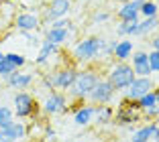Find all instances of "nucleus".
I'll return each mask as SVG.
<instances>
[{"mask_svg": "<svg viewBox=\"0 0 159 142\" xmlns=\"http://www.w3.org/2000/svg\"><path fill=\"white\" fill-rule=\"evenodd\" d=\"M106 43H108V39H104V37L88 35V37L80 39L71 47V59L80 65H92L96 61H102V53H104Z\"/></svg>", "mask_w": 159, "mask_h": 142, "instance_id": "1", "label": "nucleus"}, {"mask_svg": "<svg viewBox=\"0 0 159 142\" xmlns=\"http://www.w3.org/2000/svg\"><path fill=\"white\" fill-rule=\"evenodd\" d=\"M100 77H102V73L94 65H86V67L78 69L74 83H71V87L66 92L70 101H86L88 100V93L94 89V85H96V81Z\"/></svg>", "mask_w": 159, "mask_h": 142, "instance_id": "2", "label": "nucleus"}, {"mask_svg": "<svg viewBox=\"0 0 159 142\" xmlns=\"http://www.w3.org/2000/svg\"><path fill=\"white\" fill-rule=\"evenodd\" d=\"M12 104H14V110L12 114L20 120H27V122H39V116L43 114L41 112V105H39L37 97L29 92H16L12 97Z\"/></svg>", "mask_w": 159, "mask_h": 142, "instance_id": "3", "label": "nucleus"}, {"mask_svg": "<svg viewBox=\"0 0 159 142\" xmlns=\"http://www.w3.org/2000/svg\"><path fill=\"white\" fill-rule=\"evenodd\" d=\"M135 71H133L131 63L129 61H112L110 67L106 71V79L110 81V85L116 89V93H122L126 87L133 83L135 79Z\"/></svg>", "mask_w": 159, "mask_h": 142, "instance_id": "4", "label": "nucleus"}, {"mask_svg": "<svg viewBox=\"0 0 159 142\" xmlns=\"http://www.w3.org/2000/svg\"><path fill=\"white\" fill-rule=\"evenodd\" d=\"M143 116H141V108L135 100H126L122 97L118 101V105L114 108V118H112V124L120 126V128H131L135 126L137 122H141Z\"/></svg>", "mask_w": 159, "mask_h": 142, "instance_id": "5", "label": "nucleus"}, {"mask_svg": "<svg viewBox=\"0 0 159 142\" xmlns=\"http://www.w3.org/2000/svg\"><path fill=\"white\" fill-rule=\"evenodd\" d=\"M41 112L47 116V118H55V116H63L70 112V97H67L66 92H47L45 97H43L41 104Z\"/></svg>", "mask_w": 159, "mask_h": 142, "instance_id": "6", "label": "nucleus"}, {"mask_svg": "<svg viewBox=\"0 0 159 142\" xmlns=\"http://www.w3.org/2000/svg\"><path fill=\"white\" fill-rule=\"evenodd\" d=\"M71 6H74L71 0H49L39 12L41 14V27H49L55 19H66L71 12Z\"/></svg>", "mask_w": 159, "mask_h": 142, "instance_id": "7", "label": "nucleus"}, {"mask_svg": "<svg viewBox=\"0 0 159 142\" xmlns=\"http://www.w3.org/2000/svg\"><path fill=\"white\" fill-rule=\"evenodd\" d=\"M12 24L19 32H37L41 31V14L35 10H16L12 16Z\"/></svg>", "mask_w": 159, "mask_h": 142, "instance_id": "8", "label": "nucleus"}, {"mask_svg": "<svg viewBox=\"0 0 159 142\" xmlns=\"http://www.w3.org/2000/svg\"><path fill=\"white\" fill-rule=\"evenodd\" d=\"M114 100H116V89L110 85V81L106 77H100L94 85V89L88 93L86 101H90L94 105H102V104H112Z\"/></svg>", "mask_w": 159, "mask_h": 142, "instance_id": "9", "label": "nucleus"}, {"mask_svg": "<svg viewBox=\"0 0 159 142\" xmlns=\"http://www.w3.org/2000/svg\"><path fill=\"white\" fill-rule=\"evenodd\" d=\"M94 108L96 105L90 101H71L70 112H71V122L80 128H88L94 122Z\"/></svg>", "mask_w": 159, "mask_h": 142, "instance_id": "10", "label": "nucleus"}, {"mask_svg": "<svg viewBox=\"0 0 159 142\" xmlns=\"http://www.w3.org/2000/svg\"><path fill=\"white\" fill-rule=\"evenodd\" d=\"M155 85H157V83L151 79V75H149V77H135L133 83L125 89V97H126V100H135L137 101L139 97L145 96V93L153 92Z\"/></svg>", "mask_w": 159, "mask_h": 142, "instance_id": "11", "label": "nucleus"}, {"mask_svg": "<svg viewBox=\"0 0 159 142\" xmlns=\"http://www.w3.org/2000/svg\"><path fill=\"white\" fill-rule=\"evenodd\" d=\"M78 73V67L75 65H61V67L53 69V75H55V89L57 92H67L71 87Z\"/></svg>", "mask_w": 159, "mask_h": 142, "instance_id": "12", "label": "nucleus"}, {"mask_svg": "<svg viewBox=\"0 0 159 142\" xmlns=\"http://www.w3.org/2000/svg\"><path fill=\"white\" fill-rule=\"evenodd\" d=\"M33 81H35V75L29 73V71H20V69L12 71V73L4 79V83L10 89H14V92H27L29 87L33 85Z\"/></svg>", "mask_w": 159, "mask_h": 142, "instance_id": "13", "label": "nucleus"}, {"mask_svg": "<svg viewBox=\"0 0 159 142\" xmlns=\"http://www.w3.org/2000/svg\"><path fill=\"white\" fill-rule=\"evenodd\" d=\"M74 32H75L74 24H70L67 28H49V27H47L45 31H43V41L61 47V45H66V43L74 37Z\"/></svg>", "mask_w": 159, "mask_h": 142, "instance_id": "14", "label": "nucleus"}, {"mask_svg": "<svg viewBox=\"0 0 159 142\" xmlns=\"http://www.w3.org/2000/svg\"><path fill=\"white\" fill-rule=\"evenodd\" d=\"M129 61H131V67H133L137 77H149V75H153L151 73V67H149V55H147V51L137 49Z\"/></svg>", "mask_w": 159, "mask_h": 142, "instance_id": "15", "label": "nucleus"}, {"mask_svg": "<svg viewBox=\"0 0 159 142\" xmlns=\"http://www.w3.org/2000/svg\"><path fill=\"white\" fill-rule=\"evenodd\" d=\"M143 2H145V0H129V2H122L116 8L118 20H125V23H129V20H139L141 19L139 12H141Z\"/></svg>", "mask_w": 159, "mask_h": 142, "instance_id": "16", "label": "nucleus"}, {"mask_svg": "<svg viewBox=\"0 0 159 142\" xmlns=\"http://www.w3.org/2000/svg\"><path fill=\"white\" fill-rule=\"evenodd\" d=\"M157 130H159V122H157V120L147 122V124H143V126H139V128L133 130L131 142H151Z\"/></svg>", "mask_w": 159, "mask_h": 142, "instance_id": "17", "label": "nucleus"}, {"mask_svg": "<svg viewBox=\"0 0 159 142\" xmlns=\"http://www.w3.org/2000/svg\"><path fill=\"white\" fill-rule=\"evenodd\" d=\"M0 134L6 138V140L10 142H16V140H23V138L29 136V124L25 122H12L10 126H6V128L0 130Z\"/></svg>", "mask_w": 159, "mask_h": 142, "instance_id": "18", "label": "nucleus"}, {"mask_svg": "<svg viewBox=\"0 0 159 142\" xmlns=\"http://www.w3.org/2000/svg\"><path fill=\"white\" fill-rule=\"evenodd\" d=\"M114 118V108L110 104H102V105H96L94 108V126L96 128H104L108 124H112Z\"/></svg>", "mask_w": 159, "mask_h": 142, "instance_id": "19", "label": "nucleus"}, {"mask_svg": "<svg viewBox=\"0 0 159 142\" xmlns=\"http://www.w3.org/2000/svg\"><path fill=\"white\" fill-rule=\"evenodd\" d=\"M133 53H135V43L126 37L118 39L116 47H114V53H112V61H129Z\"/></svg>", "mask_w": 159, "mask_h": 142, "instance_id": "20", "label": "nucleus"}, {"mask_svg": "<svg viewBox=\"0 0 159 142\" xmlns=\"http://www.w3.org/2000/svg\"><path fill=\"white\" fill-rule=\"evenodd\" d=\"M59 53H61V47L51 45V43L43 41V43H41V47H39L37 57H35V63H37V65H47V61L53 59V57H57Z\"/></svg>", "mask_w": 159, "mask_h": 142, "instance_id": "21", "label": "nucleus"}, {"mask_svg": "<svg viewBox=\"0 0 159 142\" xmlns=\"http://www.w3.org/2000/svg\"><path fill=\"white\" fill-rule=\"evenodd\" d=\"M155 32H159V16L139 20V37H153Z\"/></svg>", "mask_w": 159, "mask_h": 142, "instance_id": "22", "label": "nucleus"}, {"mask_svg": "<svg viewBox=\"0 0 159 142\" xmlns=\"http://www.w3.org/2000/svg\"><path fill=\"white\" fill-rule=\"evenodd\" d=\"M141 16L143 19H151V16H159V2L157 0H145L141 6Z\"/></svg>", "mask_w": 159, "mask_h": 142, "instance_id": "23", "label": "nucleus"}, {"mask_svg": "<svg viewBox=\"0 0 159 142\" xmlns=\"http://www.w3.org/2000/svg\"><path fill=\"white\" fill-rule=\"evenodd\" d=\"M4 59L8 61V63L12 65L14 69H23L25 65H27V57L20 55V53H14V51H8V53H4Z\"/></svg>", "mask_w": 159, "mask_h": 142, "instance_id": "24", "label": "nucleus"}, {"mask_svg": "<svg viewBox=\"0 0 159 142\" xmlns=\"http://www.w3.org/2000/svg\"><path fill=\"white\" fill-rule=\"evenodd\" d=\"M39 83L45 92H53L55 89V75H53V69L51 71H43L41 77H39Z\"/></svg>", "mask_w": 159, "mask_h": 142, "instance_id": "25", "label": "nucleus"}, {"mask_svg": "<svg viewBox=\"0 0 159 142\" xmlns=\"http://www.w3.org/2000/svg\"><path fill=\"white\" fill-rule=\"evenodd\" d=\"M12 122H14L12 110H10L8 105H0V130L6 128V126H10Z\"/></svg>", "mask_w": 159, "mask_h": 142, "instance_id": "26", "label": "nucleus"}, {"mask_svg": "<svg viewBox=\"0 0 159 142\" xmlns=\"http://www.w3.org/2000/svg\"><path fill=\"white\" fill-rule=\"evenodd\" d=\"M137 104H139L141 110H147V108H153V105H157L155 92H149V93H145L143 97H139V100H137Z\"/></svg>", "mask_w": 159, "mask_h": 142, "instance_id": "27", "label": "nucleus"}, {"mask_svg": "<svg viewBox=\"0 0 159 142\" xmlns=\"http://www.w3.org/2000/svg\"><path fill=\"white\" fill-rule=\"evenodd\" d=\"M110 10H104V8H100V10H96V12L92 14V24H106L108 20H110Z\"/></svg>", "mask_w": 159, "mask_h": 142, "instance_id": "28", "label": "nucleus"}, {"mask_svg": "<svg viewBox=\"0 0 159 142\" xmlns=\"http://www.w3.org/2000/svg\"><path fill=\"white\" fill-rule=\"evenodd\" d=\"M149 67H151V73H159V51L151 49L149 53Z\"/></svg>", "mask_w": 159, "mask_h": 142, "instance_id": "29", "label": "nucleus"}, {"mask_svg": "<svg viewBox=\"0 0 159 142\" xmlns=\"http://www.w3.org/2000/svg\"><path fill=\"white\" fill-rule=\"evenodd\" d=\"M139 20H129V23H126V39L139 37Z\"/></svg>", "mask_w": 159, "mask_h": 142, "instance_id": "30", "label": "nucleus"}, {"mask_svg": "<svg viewBox=\"0 0 159 142\" xmlns=\"http://www.w3.org/2000/svg\"><path fill=\"white\" fill-rule=\"evenodd\" d=\"M141 116H143V120H159V105L141 110Z\"/></svg>", "mask_w": 159, "mask_h": 142, "instance_id": "31", "label": "nucleus"}, {"mask_svg": "<svg viewBox=\"0 0 159 142\" xmlns=\"http://www.w3.org/2000/svg\"><path fill=\"white\" fill-rule=\"evenodd\" d=\"M43 138H45L47 142H57V132L53 126H49V124H45L43 126Z\"/></svg>", "mask_w": 159, "mask_h": 142, "instance_id": "32", "label": "nucleus"}, {"mask_svg": "<svg viewBox=\"0 0 159 142\" xmlns=\"http://www.w3.org/2000/svg\"><path fill=\"white\" fill-rule=\"evenodd\" d=\"M12 71H16V69H14V67H12V65H10L6 59L2 61V63H0V79H6L10 73H12Z\"/></svg>", "mask_w": 159, "mask_h": 142, "instance_id": "33", "label": "nucleus"}, {"mask_svg": "<svg viewBox=\"0 0 159 142\" xmlns=\"http://www.w3.org/2000/svg\"><path fill=\"white\" fill-rule=\"evenodd\" d=\"M70 24H71V20L66 16V19H55L51 24H49V28H67Z\"/></svg>", "mask_w": 159, "mask_h": 142, "instance_id": "34", "label": "nucleus"}, {"mask_svg": "<svg viewBox=\"0 0 159 142\" xmlns=\"http://www.w3.org/2000/svg\"><path fill=\"white\" fill-rule=\"evenodd\" d=\"M114 32H116L118 39H125L126 37V23H125V20H118V24L114 27Z\"/></svg>", "mask_w": 159, "mask_h": 142, "instance_id": "35", "label": "nucleus"}, {"mask_svg": "<svg viewBox=\"0 0 159 142\" xmlns=\"http://www.w3.org/2000/svg\"><path fill=\"white\" fill-rule=\"evenodd\" d=\"M149 45H151V49H153V51H159V32H155L153 37L149 39Z\"/></svg>", "mask_w": 159, "mask_h": 142, "instance_id": "36", "label": "nucleus"}, {"mask_svg": "<svg viewBox=\"0 0 159 142\" xmlns=\"http://www.w3.org/2000/svg\"><path fill=\"white\" fill-rule=\"evenodd\" d=\"M153 92H155V100H157V105H159V85H155Z\"/></svg>", "mask_w": 159, "mask_h": 142, "instance_id": "37", "label": "nucleus"}, {"mask_svg": "<svg viewBox=\"0 0 159 142\" xmlns=\"http://www.w3.org/2000/svg\"><path fill=\"white\" fill-rule=\"evenodd\" d=\"M153 142H159V130L155 132V136H153Z\"/></svg>", "mask_w": 159, "mask_h": 142, "instance_id": "38", "label": "nucleus"}, {"mask_svg": "<svg viewBox=\"0 0 159 142\" xmlns=\"http://www.w3.org/2000/svg\"><path fill=\"white\" fill-rule=\"evenodd\" d=\"M2 31H4V23L0 20V35H2Z\"/></svg>", "mask_w": 159, "mask_h": 142, "instance_id": "39", "label": "nucleus"}, {"mask_svg": "<svg viewBox=\"0 0 159 142\" xmlns=\"http://www.w3.org/2000/svg\"><path fill=\"white\" fill-rule=\"evenodd\" d=\"M0 142H10V140H6V138L2 136V134H0Z\"/></svg>", "mask_w": 159, "mask_h": 142, "instance_id": "40", "label": "nucleus"}, {"mask_svg": "<svg viewBox=\"0 0 159 142\" xmlns=\"http://www.w3.org/2000/svg\"><path fill=\"white\" fill-rule=\"evenodd\" d=\"M2 61H4V53H2V51H0V63H2Z\"/></svg>", "mask_w": 159, "mask_h": 142, "instance_id": "41", "label": "nucleus"}, {"mask_svg": "<svg viewBox=\"0 0 159 142\" xmlns=\"http://www.w3.org/2000/svg\"><path fill=\"white\" fill-rule=\"evenodd\" d=\"M114 2H118V4H122V2H129V0H114Z\"/></svg>", "mask_w": 159, "mask_h": 142, "instance_id": "42", "label": "nucleus"}, {"mask_svg": "<svg viewBox=\"0 0 159 142\" xmlns=\"http://www.w3.org/2000/svg\"><path fill=\"white\" fill-rule=\"evenodd\" d=\"M10 2H16V0H10Z\"/></svg>", "mask_w": 159, "mask_h": 142, "instance_id": "43", "label": "nucleus"}]
</instances>
